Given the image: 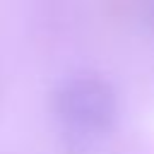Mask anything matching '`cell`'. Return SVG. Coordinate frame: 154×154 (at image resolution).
<instances>
[{"label":"cell","mask_w":154,"mask_h":154,"mask_svg":"<svg viewBox=\"0 0 154 154\" xmlns=\"http://www.w3.org/2000/svg\"><path fill=\"white\" fill-rule=\"evenodd\" d=\"M58 116L82 132H106L116 123L118 99L113 87L94 75L67 79L55 94Z\"/></svg>","instance_id":"obj_1"}]
</instances>
